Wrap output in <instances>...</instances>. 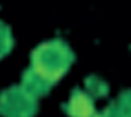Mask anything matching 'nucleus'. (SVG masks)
I'll return each mask as SVG.
<instances>
[{
    "label": "nucleus",
    "mask_w": 131,
    "mask_h": 117,
    "mask_svg": "<svg viewBox=\"0 0 131 117\" xmlns=\"http://www.w3.org/2000/svg\"><path fill=\"white\" fill-rule=\"evenodd\" d=\"M38 110V98L22 86H12L0 93L1 117H35Z\"/></svg>",
    "instance_id": "nucleus-2"
},
{
    "label": "nucleus",
    "mask_w": 131,
    "mask_h": 117,
    "mask_svg": "<svg viewBox=\"0 0 131 117\" xmlns=\"http://www.w3.org/2000/svg\"><path fill=\"white\" fill-rule=\"evenodd\" d=\"M14 47V39L11 27L0 20V60L11 53Z\"/></svg>",
    "instance_id": "nucleus-6"
},
{
    "label": "nucleus",
    "mask_w": 131,
    "mask_h": 117,
    "mask_svg": "<svg viewBox=\"0 0 131 117\" xmlns=\"http://www.w3.org/2000/svg\"><path fill=\"white\" fill-rule=\"evenodd\" d=\"M85 90L95 98L106 97L109 94V86L96 75H90L84 80Z\"/></svg>",
    "instance_id": "nucleus-5"
},
{
    "label": "nucleus",
    "mask_w": 131,
    "mask_h": 117,
    "mask_svg": "<svg viewBox=\"0 0 131 117\" xmlns=\"http://www.w3.org/2000/svg\"><path fill=\"white\" fill-rule=\"evenodd\" d=\"M95 100L87 90L76 87L71 91L69 101L61 104V108L68 117H105L104 111L95 108Z\"/></svg>",
    "instance_id": "nucleus-3"
},
{
    "label": "nucleus",
    "mask_w": 131,
    "mask_h": 117,
    "mask_svg": "<svg viewBox=\"0 0 131 117\" xmlns=\"http://www.w3.org/2000/svg\"><path fill=\"white\" fill-rule=\"evenodd\" d=\"M105 117H130V93L124 90L103 110Z\"/></svg>",
    "instance_id": "nucleus-4"
},
{
    "label": "nucleus",
    "mask_w": 131,
    "mask_h": 117,
    "mask_svg": "<svg viewBox=\"0 0 131 117\" xmlns=\"http://www.w3.org/2000/svg\"><path fill=\"white\" fill-rule=\"evenodd\" d=\"M75 62V53L62 39L36 46L30 53V65L21 75V86L36 98L50 93Z\"/></svg>",
    "instance_id": "nucleus-1"
}]
</instances>
